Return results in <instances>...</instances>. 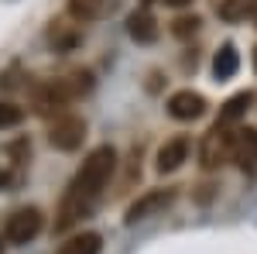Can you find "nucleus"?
I'll return each instance as SVG.
<instances>
[{
    "mask_svg": "<svg viewBox=\"0 0 257 254\" xmlns=\"http://www.w3.org/2000/svg\"><path fill=\"white\" fill-rule=\"evenodd\" d=\"M113 168H117V151L110 144H99V148H93L86 155V161H82L79 172H76V179L69 182V193L62 196L55 230H69L72 223H79L82 216L93 213V206H96L103 186L110 182Z\"/></svg>",
    "mask_w": 257,
    "mask_h": 254,
    "instance_id": "obj_1",
    "label": "nucleus"
},
{
    "mask_svg": "<svg viewBox=\"0 0 257 254\" xmlns=\"http://www.w3.org/2000/svg\"><path fill=\"white\" fill-rule=\"evenodd\" d=\"M89 90H93V72L79 69V72H69V76H59V79H52V82H45V86H38L31 107L41 117H52V114L62 117L65 107L72 100H79L82 93H89Z\"/></svg>",
    "mask_w": 257,
    "mask_h": 254,
    "instance_id": "obj_2",
    "label": "nucleus"
},
{
    "mask_svg": "<svg viewBox=\"0 0 257 254\" xmlns=\"http://www.w3.org/2000/svg\"><path fill=\"white\" fill-rule=\"evenodd\" d=\"M233 141H237V127H223L213 124L209 134L202 137V148H199V161L206 172H216L226 161H233Z\"/></svg>",
    "mask_w": 257,
    "mask_h": 254,
    "instance_id": "obj_3",
    "label": "nucleus"
},
{
    "mask_svg": "<svg viewBox=\"0 0 257 254\" xmlns=\"http://www.w3.org/2000/svg\"><path fill=\"white\" fill-rule=\"evenodd\" d=\"M45 227V216H41L38 206H24V210H14L7 216V227H4V237L11 244H31L35 237L41 234Z\"/></svg>",
    "mask_w": 257,
    "mask_h": 254,
    "instance_id": "obj_4",
    "label": "nucleus"
},
{
    "mask_svg": "<svg viewBox=\"0 0 257 254\" xmlns=\"http://www.w3.org/2000/svg\"><path fill=\"white\" fill-rule=\"evenodd\" d=\"M82 137H86V120L76 117V114H62V117H55L52 127H48V141H52V148H59V151H76L82 144Z\"/></svg>",
    "mask_w": 257,
    "mask_h": 254,
    "instance_id": "obj_5",
    "label": "nucleus"
},
{
    "mask_svg": "<svg viewBox=\"0 0 257 254\" xmlns=\"http://www.w3.org/2000/svg\"><path fill=\"white\" fill-rule=\"evenodd\" d=\"M175 203V189H148L144 196H138L131 206H127V223H141V220H151L158 216L161 210H168Z\"/></svg>",
    "mask_w": 257,
    "mask_h": 254,
    "instance_id": "obj_6",
    "label": "nucleus"
},
{
    "mask_svg": "<svg viewBox=\"0 0 257 254\" xmlns=\"http://www.w3.org/2000/svg\"><path fill=\"white\" fill-rule=\"evenodd\" d=\"M168 114L175 120H199L206 114V97L196 90H178L168 97Z\"/></svg>",
    "mask_w": 257,
    "mask_h": 254,
    "instance_id": "obj_7",
    "label": "nucleus"
},
{
    "mask_svg": "<svg viewBox=\"0 0 257 254\" xmlns=\"http://www.w3.org/2000/svg\"><path fill=\"white\" fill-rule=\"evenodd\" d=\"M233 161H237L247 176H257V131H254V127H237Z\"/></svg>",
    "mask_w": 257,
    "mask_h": 254,
    "instance_id": "obj_8",
    "label": "nucleus"
},
{
    "mask_svg": "<svg viewBox=\"0 0 257 254\" xmlns=\"http://www.w3.org/2000/svg\"><path fill=\"white\" fill-rule=\"evenodd\" d=\"M185 158H189V137H185V134L168 137V141L158 148V161H155V168H158L161 176H165V172H175V168H182Z\"/></svg>",
    "mask_w": 257,
    "mask_h": 254,
    "instance_id": "obj_9",
    "label": "nucleus"
},
{
    "mask_svg": "<svg viewBox=\"0 0 257 254\" xmlns=\"http://www.w3.org/2000/svg\"><path fill=\"white\" fill-rule=\"evenodd\" d=\"M127 35L138 41V45H151V41H158V21H155V14H151L148 7L134 11V14L127 18Z\"/></svg>",
    "mask_w": 257,
    "mask_h": 254,
    "instance_id": "obj_10",
    "label": "nucleus"
},
{
    "mask_svg": "<svg viewBox=\"0 0 257 254\" xmlns=\"http://www.w3.org/2000/svg\"><path fill=\"white\" fill-rule=\"evenodd\" d=\"M113 11V0H69V18L89 24V21H103Z\"/></svg>",
    "mask_w": 257,
    "mask_h": 254,
    "instance_id": "obj_11",
    "label": "nucleus"
},
{
    "mask_svg": "<svg viewBox=\"0 0 257 254\" xmlns=\"http://www.w3.org/2000/svg\"><path fill=\"white\" fill-rule=\"evenodd\" d=\"M103 251V237L96 230H86V234H76L69 240H62L55 254H99Z\"/></svg>",
    "mask_w": 257,
    "mask_h": 254,
    "instance_id": "obj_12",
    "label": "nucleus"
},
{
    "mask_svg": "<svg viewBox=\"0 0 257 254\" xmlns=\"http://www.w3.org/2000/svg\"><path fill=\"white\" fill-rule=\"evenodd\" d=\"M250 103H254V97H250V93H237V97H230L226 103H223L216 124H223V127H237V120L250 110Z\"/></svg>",
    "mask_w": 257,
    "mask_h": 254,
    "instance_id": "obj_13",
    "label": "nucleus"
},
{
    "mask_svg": "<svg viewBox=\"0 0 257 254\" xmlns=\"http://www.w3.org/2000/svg\"><path fill=\"white\" fill-rule=\"evenodd\" d=\"M237 69H240L237 48H233V45H223V48L216 52V59H213V76L223 82V79H233V76H237Z\"/></svg>",
    "mask_w": 257,
    "mask_h": 254,
    "instance_id": "obj_14",
    "label": "nucleus"
},
{
    "mask_svg": "<svg viewBox=\"0 0 257 254\" xmlns=\"http://www.w3.org/2000/svg\"><path fill=\"white\" fill-rule=\"evenodd\" d=\"M48 41H52L59 52H69V48L79 45V31H76V24H69V21H52V28H48Z\"/></svg>",
    "mask_w": 257,
    "mask_h": 254,
    "instance_id": "obj_15",
    "label": "nucleus"
},
{
    "mask_svg": "<svg viewBox=\"0 0 257 254\" xmlns=\"http://www.w3.org/2000/svg\"><path fill=\"white\" fill-rule=\"evenodd\" d=\"M250 4H254V0H219L216 11H219L223 21H243L250 14Z\"/></svg>",
    "mask_w": 257,
    "mask_h": 254,
    "instance_id": "obj_16",
    "label": "nucleus"
},
{
    "mask_svg": "<svg viewBox=\"0 0 257 254\" xmlns=\"http://www.w3.org/2000/svg\"><path fill=\"white\" fill-rule=\"evenodd\" d=\"M21 120H24V107L11 103V100H0V131H7V127H18Z\"/></svg>",
    "mask_w": 257,
    "mask_h": 254,
    "instance_id": "obj_17",
    "label": "nucleus"
},
{
    "mask_svg": "<svg viewBox=\"0 0 257 254\" xmlns=\"http://www.w3.org/2000/svg\"><path fill=\"white\" fill-rule=\"evenodd\" d=\"M199 24H202V21H199L196 14H192V18H189V14H185V18H175L172 21V35H175V38H192L199 31Z\"/></svg>",
    "mask_w": 257,
    "mask_h": 254,
    "instance_id": "obj_18",
    "label": "nucleus"
},
{
    "mask_svg": "<svg viewBox=\"0 0 257 254\" xmlns=\"http://www.w3.org/2000/svg\"><path fill=\"white\" fill-rule=\"evenodd\" d=\"M11 158H14V165H24V161L31 158V144H28V141H18V144H11Z\"/></svg>",
    "mask_w": 257,
    "mask_h": 254,
    "instance_id": "obj_19",
    "label": "nucleus"
},
{
    "mask_svg": "<svg viewBox=\"0 0 257 254\" xmlns=\"http://www.w3.org/2000/svg\"><path fill=\"white\" fill-rule=\"evenodd\" d=\"M161 4H165V7H175V11H178V7H189L192 0H161Z\"/></svg>",
    "mask_w": 257,
    "mask_h": 254,
    "instance_id": "obj_20",
    "label": "nucleus"
},
{
    "mask_svg": "<svg viewBox=\"0 0 257 254\" xmlns=\"http://www.w3.org/2000/svg\"><path fill=\"white\" fill-rule=\"evenodd\" d=\"M7 182H11V179H7V172H4V168H0V189H4V186H7Z\"/></svg>",
    "mask_w": 257,
    "mask_h": 254,
    "instance_id": "obj_21",
    "label": "nucleus"
},
{
    "mask_svg": "<svg viewBox=\"0 0 257 254\" xmlns=\"http://www.w3.org/2000/svg\"><path fill=\"white\" fill-rule=\"evenodd\" d=\"M250 18H254V24H257V0L250 4Z\"/></svg>",
    "mask_w": 257,
    "mask_h": 254,
    "instance_id": "obj_22",
    "label": "nucleus"
},
{
    "mask_svg": "<svg viewBox=\"0 0 257 254\" xmlns=\"http://www.w3.org/2000/svg\"><path fill=\"white\" fill-rule=\"evenodd\" d=\"M254 69H257V48H254Z\"/></svg>",
    "mask_w": 257,
    "mask_h": 254,
    "instance_id": "obj_23",
    "label": "nucleus"
},
{
    "mask_svg": "<svg viewBox=\"0 0 257 254\" xmlns=\"http://www.w3.org/2000/svg\"><path fill=\"white\" fill-rule=\"evenodd\" d=\"M0 251H4V244H0Z\"/></svg>",
    "mask_w": 257,
    "mask_h": 254,
    "instance_id": "obj_24",
    "label": "nucleus"
}]
</instances>
